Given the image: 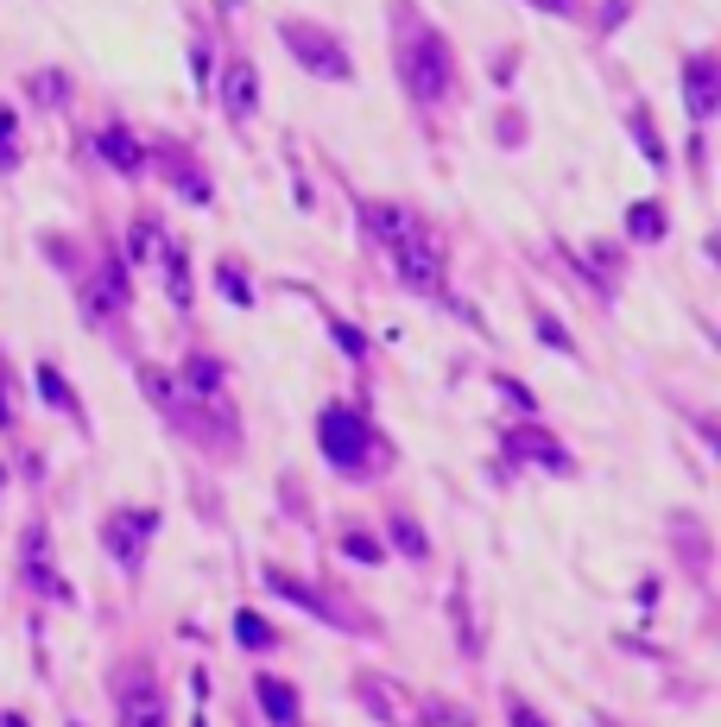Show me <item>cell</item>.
<instances>
[{
	"label": "cell",
	"mask_w": 721,
	"mask_h": 727,
	"mask_svg": "<svg viewBox=\"0 0 721 727\" xmlns=\"http://www.w3.org/2000/svg\"><path fill=\"white\" fill-rule=\"evenodd\" d=\"M234 632H241V646H247V652H273V646H279V632L266 627L259 614H234Z\"/></svg>",
	"instance_id": "cell-11"
},
{
	"label": "cell",
	"mask_w": 721,
	"mask_h": 727,
	"mask_svg": "<svg viewBox=\"0 0 721 727\" xmlns=\"http://www.w3.org/2000/svg\"><path fill=\"white\" fill-rule=\"evenodd\" d=\"M399 76H406V89L418 101H443L450 96V82H456V57L443 45L437 25H406V38H399Z\"/></svg>",
	"instance_id": "cell-2"
},
{
	"label": "cell",
	"mask_w": 721,
	"mask_h": 727,
	"mask_svg": "<svg viewBox=\"0 0 721 727\" xmlns=\"http://www.w3.org/2000/svg\"><path fill=\"white\" fill-rule=\"evenodd\" d=\"M0 425H13V405H7V399H0Z\"/></svg>",
	"instance_id": "cell-19"
},
{
	"label": "cell",
	"mask_w": 721,
	"mask_h": 727,
	"mask_svg": "<svg viewBox=\"0 0 721 727\" xmlns=\"http://www.w3.org/2000/svg\"><path fill=\"white\" fill-rule=\"evenodd\" d=\"M190 379H197V393H203V399H215V386H222V367H215L209 354H190Z\"/></svg>",
	"instance_id": "cell-14"
},
{
	"label": "cell",
	"mask_w": 721,
	"mask_h": 727,
	"mask_svg": "<svg viewBox=\"0 0 721 727\" xmlns=\"http://www.w3.org/2000/svg\"><path fill=\"white\" fill-rule=\"evenodd\" d=\"M539 329H544V342H551V349H569V335L557 323H551V317H539Z\"/></svg>",
	"instance_id": "cell-17"
},
{
	"label": "cell",
	"mask_w": 721,
	"mask_h": 727,
	"mask_svg": "<svg viewBox=\"0 0 721 727\" xmlns=\"http://www.w3.org/2000/svg\"><path fill=\"white\" fill-rule=\"evenodd\" d=\"M102 158H114L121 172H140V146H133L127 126H108V133H102Z\"/></svg>",
	"instance_id": "cell-10"
},
{
	"label": "cell",
	"mask_w": 721,
	"mask_h": 727,
	"mask_svg": "<svg viewBox=\"0 0 721 727\" xmlns=\"http://www.w3.org/2000/svg\"><path fill=\"white\" fill-rule=\"evenodd\" d=\"M254 690H259V708L273 715V727H298V696H291V683H279V678H259Z\"/></svg>",
	"instance_id": "cell-9"
},
{
	"label": "cell",
	"mask_w": 721,
	"mask_h": 727,
	"mask_svg": "<svg viewBox=\"0 0 721 727\" xmlns=\"http://www.w3.org/2000/svg\"><path fill=\"white\" fill-rule=\"evenodd\" d=\"M626 228H633V241H658V234H665V209H658V202H633Z\"/></svg>",
	"instance_id": "cell-12"
},
{
	"label": "cell",
	"mask_w": 721,
	"mask_h": 727,
	"mask_svg": "<svg viewBox=\"0 0 721 727\" xmlns=\"http://www.w3.org/2000/svg\"><path fill=\"white\" fill-rule=\"evenodd\" d=\"M507 715H513V727H544V715H539V708H525L519 696L507 703Z\"/></svg>",
	"instance_id": "cell-16"
},
{
	"label": "cell",
	"mask_w": 721,
	"mask_h": 727,
	"mask_svg": "<svg viewBox=\"0 0 721 727\" xmlns=\"http://www.w3.org/2000/svg\"><path fill=\"white\" fill-rule=\"evenodd\" d=\"M507 450L513 455H532V462H544V469H557V475H569V469H576V462H569V450H557V443H551V430H513V437H507Z\"/></svg>",
	"instance_id": "cell-7"
},
{
	"label": "cell",
	"mask_w": 721,
	"mask_h": 727,
	"mask_svg": "<svg viewBox=\"0 0 721 727\" xmlns=\"http://www.w3.org/2000/svg\"><path fill=\"white\" fill-rule=\"evenodd\" d=\"M716 76H721V57H716V51H696L690 64H684V101H690L696 121H709V114H716V101H721Z\"/></svg>",
	"instance_id": "cell-6"
},
{
	"label": "cell",
	"mask_w": 721,
	"mask_h": 727,
	"mask_svg": "<svg viewBox=\"0 0 721 727\" xmlns=\"http://www.w3.org/2000/svg\"><path fill=\"white\" fill-rule=\"evenodd\" d=\"M317 443H323V455H330L342 475H380L392 462V450L380 443V430L367 425L360 411H348V405H330V411L317 418Z\"/></svg>",
	"instance_id": "cell-1"
},
{
	"label": "cell",
	"mask_w": 721,
	"mask_h": 727,
	"mask_svg": "<svg viewBox=\"0 0 721 727\" xmlns=\"http://www.w3.org/2000/svg\"><path fill=\"white\" fill-rule=\"evenodd\" d=\"M285 45H291V57H298L304 70L330 76V82H348V76H355V64H348V51L335 45V32H330V25L285 20Z\"/></svg>",
	"instance_id": "cell-3"
},
{
	"label": "cell",
	"mask_w": 721,
	"mask_h": 727,
	"mask_svg": "<svg viewBox=\"0 0 721 727\" xmlns=\"http://www.w3.org/2000/svg\"><path fill=\"white\" fill-rule=\"evenodd\" d=\"M121 727H171L165 690H158L146 671H127V683H121Z\"/></svg>",
	"instance_id": "cell-5"
},
{
	"label": "cell",
	"mask_w": 721,
	"mask_h": 727,
	"mask_svg": "<svg viewBox=\"0 0 721 727\" xmlns=\"http://www.w3.org/2000/svg\"><path fill=\"white\" fill-rule=\"evenodd\" d=\"M20 165V121H13V108L0 101V172H13Z\"/></svg>",
	"instance_id": "cell-13"
},
{
	"label": "cell",
	"mask_w": 721,
	"mask_h": 727,
	"mask_svg": "<svg viewBox=\"0 0 721 727\" xmlns=\"http://www.w3.org/2000/svg\"><path fill=\"white\" fill-rule=\"evenodd\" d=\"M38 386H45V399H52V405H70V393H64L57 367H38Z\"/></svg>",
	"instance_id": "cell-15"
},
{
	"label": "cell",
	"mask_w": 721,
	"mask_h": 727,
	"mask_svg": "<svg viewBox=\"0 0 721 727\" xmlns=\"http://www.w3.org/2000/svg\"><path fill=\"white\" fill-rule=\"evenodd\" d=\"M544 13H569V0H539Z\"/></svg>",
	"instance_id": "cell-18"
},
{
	"label": "cell",
	"mask_w": 721,
	"mask_h": 727,
	"mask_svg": "<svg viewBox=\"0 0 721 727\" xmlns=\"http://www.w3.org/2000/svg\"><path fill=\"white\" fill-rule=\"evenodd\" d=\"M153 531H158V513L153 506H121V513H108L102 519V544L127 570H140V557H146V544H153Z\"/></svg>",
	"instance_id": "cell-4"
},
{
	"label": "cell",
	"mask_w": 721,
	"mask_h": 727,
	"mask_svg": "<svg viewBox=\"0 0 721 727\" xmlns=\"http://www.w3.org/2000/svg\"><path fill=\"white\" fill-rule=\"evenodd\" d=\"M254 64H247V57H234L229 64V76H222V108H229V121H247V114H254Z\"/></svg>",
	"instance_id": "cell-8"
}]
</instances>
